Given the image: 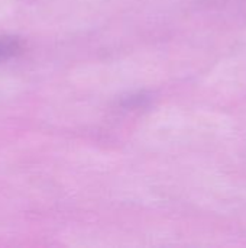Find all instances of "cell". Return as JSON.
Wrapping results in <instances>:
<instances>
[{
	"label": "cell",
	"instance_id": "cell-1",
	"mask_svg": "<svg viewBox=\"0 0 246 248\" xmlns=\"http://www.w3.org/2000/svg\"><path fill=\"white\" fill-rule=\"evenodd\" d=\"M12 48H10V45L6 42V41H1L0 39V58L3 57V55H6V52H9Z\"/></svg>",
	"mask_w": 246,
	"mask_h": 248
}]
</instances>
